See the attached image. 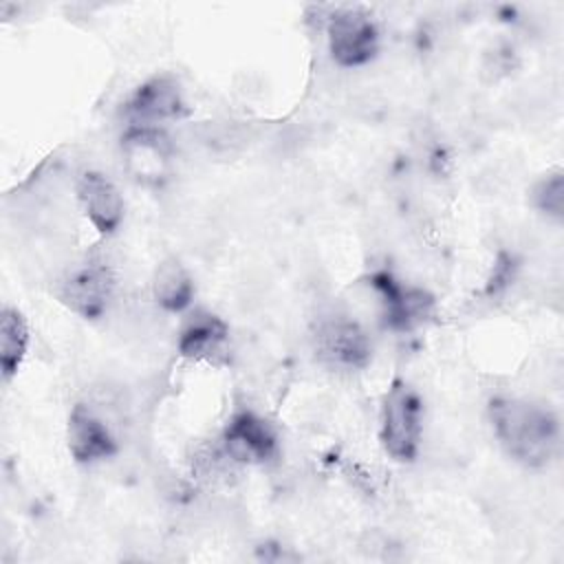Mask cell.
I'll list each match as a JSON object with an SVG mask.
<instances>
[{
	"instance_id": "obj_1",
	"label": "cell",
	"mask_w": 564,
	"mask_h": 564,
	"mask_svg": "<svg viewBox=\"0 0 564 564\" xmlns=\"http://www.w3.org/2000/svg\"><path fill=\"white\" fill-rule=\"evenodd\" d=\"M494 430L509 456L527 467L546 465L560 443V425L551 410L522 401L498 397L489 405Z\"/></svg>"
},
{
	"instance_id": "obj_2",
	"label": "cell",
	"mask_w": 564,
	"mask_h": 564,
	"mask_svg": "<svg viewBox=\"0 0 564 564\" xmlns=\"http://www.w3.org/2000/svg\"><path fill=\"white\" fill-rule=\"evenodd\" d=\"M115 293L112 267L101 256H90L73 267L57 286V297L86 319L101 317Z\"/></svg>"
},
{
	"instance_id": "obj_3",
	"label": "cell",
	"mask_w": 564,
	"mask_h": 564,
	"mask_svg": "<svg viewBox=\"0 0 564 564\" xmlns=\"http://www.w3.org/2000/svg\"><path fill=\"white\" fill-rule=\"evenodd\" d=\"M381 441L397 460H412L421 441V401L401 381L392 383L383 401Z\"/></svg>"
},
{
	"instance_id": "obj_4",
	"label": "cell",
	"mask_w": 564,
	"mask_h": 564,
	"mask_svg": "<svg viewBox=\"0 0 564 564\" xmlns=\"http://www.w3.org/2000/svg\"><path fill=\"white\" fill-rule=\"evenodd\" d=\"M377 26L359 7H346L328 20V46L339 66L352 68L370 62L377 53Z\"/></svg>"
},
{
	"instance_id": "obj_5",
	"label": "cell",
	"mask_w": 564,
	"mask_h": 564,
	"mask_svg": "<svg viewBox=\"0 0 564 564\" xmlns=\"http://www.w3.org/2000/svg\"><path fill=\"white\" fill-rule=\"evenodd\" d=\"M223 447L234 463L256 465L267 463L269 458L275 456L278 438L264 419L249 410H242L227 421Z\"/></svg>"
},
{
	"instance_id": "obj_6",
	"label": "cell",
	"mask_w": 564,
	"mask_h": 564,
	"mask_svg": "<svg viewBox=\"0 0 564 564\" xmlns=\"http://www.w3.org/2000/svg\"><path fill=\"white\" fill-rule=\"evenodd\" d=\"M370 282L381 297L383 322L394 330H410L423 324L434 311V300L430 293L421 289L401 286L388 273H377L370 278Z\"/></svg>"
},
{
	"instance_id": "obj_7",
	"label": "cell",
	"mask_w": 564,
	"mask_h": 564,
	"mask_svg": "<svg viewBox=\"0 0 564 564\" xmlns=\"http://www.w3.org/2000/svg\"><path fill=\"white\" fill-rule=\"evenodd\" d=\"M128 172L141 183H159L170 159V139L154 126H134L121 141Z\"/></svg>"
},
{
	"instance_id": "obj_8",
	"label": "cell",
	"mask_w": 564,
	"mask_h": 564,
	"mask_svg": "<svg viewBox=\"0 0 564 564\" xmlns=\"http://www.w3.org/2000/svg\"><path fill=\"white\" fill-rule=\"evenodd\" d=\"M315 346L322 359L341 368H364L370 359V341L366 333L344 315H335L319 324Z\"/></svg>"
},
{
	"instance_id": "obj_9",
	"label": "cell",
	"mask_w": 564,
	"mask_h": 564,
	"mask_svg": "<svg viewBox=\"0 0 564 564\" xmlns=\"http://www.w3.org/2000/svg\"><path fill=\"white\" fill-rule=\"evenodd\" d=\"M128 112L139 126L178 119L185 115V104L178 84L172 77H152L141 84L128 101Z\"/></svg>"
},
{
	"instance_id": "obj_10",
	"label": "cell",
	"mask_w": 564,
	"mask_h": 564,
	"mask_svg": "<svg viewBox=\"0 0 564 564\" xmlns=\"http://www.w3.org/2000/svg\"><path fill=\"white\" fill-rule=\"evenodd\" d=\"M77 198L99 234H112L123 220V198L104 174L84 172L77 181Z\"/></svg>"
},
{
	"instance_id": "obj_11",
	"label": "cell",
	"mask_w": 564,
	"mask_h": 564,
	"mask_svg": "<svg viewBox=\"0 0 564 564\" xmlns=\"http://www.w3.org/2000/svg\"><path fill=\"white\" fill-rule=\"evenodd\" d=\"M68 449L75 460L93 463L115 454L117 443L108 425L86 405H75L68 416Z\"/></svg>"
},
{
	"instance_id": "obj_12",
	"label": "cell",
	"mask_w": 564,
	"mask_h": 564,
	"mask_svg": "<svg viewBox=\"0 0 564 564\" xmlns=\"http://www.w3.org/2000/svg\"><path fill=\"white\" fill-rule=\"evenodd\" d=\"M227 324L207 311H194L178 335V352L192 361H216L225 352Z\"/></svg>"
},
{
	"instance_id": "obj_13",
	"label": "cell",
	"mask_w": 564,
	"mask_h": 564,
	"mask_svg": "<svg viewBox=\"0 0 564 564\" xmlns=\"http://www.w3.org/2000/svg\"><path fill=\"white\" fill-rule=\"evenodd\" d=\"M152 295L156 304L165 311L178 313L187 308L194 297V282L187 269L174 258L163 260L152 278Z\"/></svg>"
},
{
	"instance_id": "obj_14",
	"label": "cell",
	"mask_w": 564,
	"mask_h": 564,
	"mask_svg": "<svg viewBox=\"0 0 564 564\" xmlns=\"http://www.w3.org/2000/svg\"><path fill=\"white\" fill-rule=\"evenodd\" d=\"M29 348V326L20 311L4 308L0 317V368L2 377L11 379Z\"/></svg>"
},
{
	"instance_id": "obj_15",
	"label": "cell",
	"mask_w": 564,
	"mask_h": 564,
	"mask_svg": "<svg viewBox=\"0 0 564 564\" xmlns=\"http://www.w3.org/2000/svg\"><path fill=\"white\" fill-rule=\"evenodd\" d=\"M531 200L542 214L562 218V212H564V174H562V170H553L542 181H538L533 187Z\"/></svg>"
}]
</instances>
